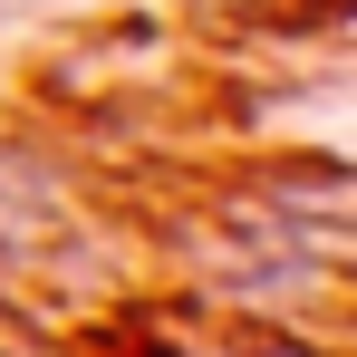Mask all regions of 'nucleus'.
Listing matches in <instances>:
<instances>
[]
</instances>
